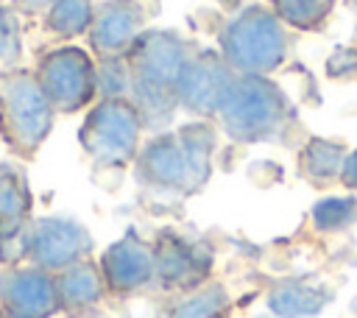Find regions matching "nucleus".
<instances>
[{
	"label": "nucleus",
	"mask_w": 357,
	"mask_h": 318,
	"mask_svg": "<svg viewBox=\"0 0 357 318\" xmlns=\"http://www.w3.org/2000/svg\"><path fill=\"white\" fill-rule=\"evenodd\" d=\"M343 184L346 187H351V190H357V151H351V153H346V165H343Z\"/></svg>",
	"instance_id": "24"
},
{
	"label": "nucleus",
	"mask_w": 357,
	"mask_h": 318,
	"mask_svg": "<svg viewBox=\"0 0 357 318\" xmlns=\"http://www.w3.org/2000/svg\"><path fill=\"white\" fill-rule=\"evenodd\" d=\"M14 3L22 8H45V6H53L56 0H14Z\"/></svg>",
	"instance_id": "25"
},
{
	"label": "nucleus",
	"mask_w": 357,
	"mask_h": 318,
	"mask_svg": "<svg viewBox=\"0 0 357 318\" xmlns=\"http://www.w3.org/2000/svg\"><path fill=\"white\" fill-rule=\"evenodd\" d=\"M151 248H153V273L173 287L195 285L212 268V251L201 243L176 234L173 229L159 232Z\"/></svg>",
	"instance_id": "11"
},
{
	"label": "nucleus",
	"mask_w": 357,
	"mask_h": 318,
	"mask_svg": "<svg viewBox=\"0 0 357 318\" xmlns=\"http://www.w3.org/2000/svg\"><path fill=\"white\" fill-rule=\"evenodd\" d=\"M142 6L137 0H106L89 25L92 47L109 59L120 56L131 47V42L142 33Z\"/></svg>",
	"instance_id": "13"
},
{
	"label": "nucleus",
	"mask_w": 357,
	"mask_h": 318,
	"mask_svg": "<svg viewBox=\"0 0 357 318\" xmlns=\"http://www.w3.org/2000/svg\"><path fill=\"white\" fill-rule=\"evenodd\" d=\"M271 3H273L276 17L284 25L298 28V31L321 28L335 8V0H271Z\"/></svg>",
	"instance_id": "18"
},
{
	"label": "nucleus",
	"mask_w": 357,
	"mask_h": 318,
	"mask_svg": "<svg viewBox=\"0 0 357 318\" xmlns=\"http://www.w3.org/2000/svg\"><path fill=\"white\" fill-rule=\"evenodd\" d=\"M20 59V25L14 11L0 8V61Z\"/></svg>",
	"instance_id": "22"
},
{
	"label": "nucleus",
	"mask_w": 357,
	"mask_h": 318,
	"mask_svg": "<svg viewBox=\"0 0 357 318\" xmlns=\"http://www.w3.org/2000/svg\"><path fill=\"white\" fill-rule=\"evenodd\" d=\"M0 123L17 153H33L53 126V106L31 75H14L0 92Z\"/></svg>",
	"instance_id": "6"
},
{
	"label": "nucleus",
	"mask_w": 357,
	"mask_h": 318,
	"mask_svg": "<svg viewBox=\"0 0 357 318\" xmlns=\"http://www.w3.org/2000/svg\"><path fill=\"white\" fill-rule=\"evenodd\" d=\"M220 56L234 73L265 75L287 56V31L273 8L248 6L226 22L220 33Z\"/></svg>",
	"instance_id": "4"
},
{
	"label": "nucleus",
	"mask_w": 357,
	"mask_h": 318,
	"mask_svg": "<svg viewBox=\"0 0 357 318\" xmlns=\"http://www.w3.org/2000/svg\"><path fill=\"white\" fill-rule=\"evenodd\" d=\"M6 318H20V315H11V312H8V315H6Z\"/></svg>",
	"instance_id": "26"
},
{
	"label": "nucleus",
	"mask_w": 357,
	"mask_h": 318,
	"mask_svg": "<svg viewBox=\"0 0 357 318\" xmlns=\"http://www.w3.org/2000/svg\"><path fill=\"white\" fill-rule=\"evenodd\" d=\"M128 53L131 95L134 106L142 114V123H167L178 106V78L187 67L190 47L173 31H142Z\"/></svg>",
	"instance_id": "1"
},
{
	"label": "nucleus",
	"mask_w": 357,
	"mask_h": 318,
	"mask_svg": "<svg viewBox=\"0 0 357 318\" xmlns=\"http://www.w3.org/2000/svg\"><path fill=\"white\" fill-rule=\"evenodd\" d=\"M326 301V293L304 282H284L271 293V307L279 315H310L318 312Z\"/></svg>",
	"instance_id": "17"
},
{
	"label": "nucleus",
	"mask_w": 357,
	"mask_h": 318,
	"mask_svg": "<svg viewBox=\"0 0 357 318\" xmlns=\"http://www.w3.org/2000/svg\"><path fill=\"white\" fill-rule=\"evenodd\" d=\"M310 218H312V226L318 232H340L357 218V201L354 198H343V195L324 198V201H318L312 206Z\"/></svg>",
	"instance_id": "20"
},
{
	"label": "nucleus",
	"mask_w": 357,
	"mask_h": 318,
	"mask_svg": "<svg viewBox=\"0 0 357 318\" xmlns=\"http://www.w3.org/2000/svg\"><path fill=\"white\" fill-rule=\"evenodd\" d=\"M142 114L126 98H103L84 120L78 139L98 165H126L137 156Z\"/></svg>",
	"instance_id": "5"
},
{
	"label": "nucleus",
	"mask_w": 357,
	"mask_h": 318,
	"mask_svg": "<svg viewBox=\"0 0 357 318\" xmlns=\"http://www.w3.org/2000/svg\"><path fill=\"white\" fill-rule=\"evenodd\" d=\"M346 148L332 139H310L301 151V170L315 184H329L343 176Z\"/></svg>",
	"instance_id": "16"
},
{
	"label": "nucleus",
	"mask_w": 357,
	"mask_h": 318,
	"mask_svg": "<svg viewBox=\"0 0 357 318\" xmlns=\"http://www.w3.org/2000/svg\"><path fill=\"white\" fill-rule=\"evenodd\" d=\"M100 276L117 293H128L148 285L153 276V248L145 245L137 234L120 237L103 251Z\"/></svg>",
	"instance_id": "14"
},
{
	"label": "nucleus",
	"mask_w": 357,
	"mask_h": 318,
	"mask_svg": "<svg viewBox=\"0 0 357 318\" xmlns=\"http://www.w3.org/2000/svg\"><path fill=\"white\" fill-rule=\"evenodd\" d=\"M220 126L234 142H265L284 131L290 103L284 92L265 75L237 73L218 109Z\"/></svg>",
	"instance_id": "3"
},
{
	"label": "nucleus",
	"mask_w": 357,
	"mask_h": 318,
	"mask_svg": "<svg viewBox=\"0 0 357 318\" xmlns=\"http://www.w3.org/2000/svg\"><path fill=\"white\" fill-rule=\"evenodd\" d=\"M215 131L206 123H187L176 134H159L137 156V179L153 192L190 195L209 179Z\"/></svg>",
	"instance_id": "2"
},
{
	"label": "nucleus",
	"mask_w": 357,
	"mask_h": 318,
	"mask_svg": "<svg viewBox=\"0 0 357 318\" xmlns=\"http://www.w3.org/2000/svg\"><path fill=\"white\" fill-rule=\"evenodd\" d=\"M92 3L89 0H56L47 14V28L59 36H75L92 25Z\"/></svg>",
	"instance_id": "19"
},
{
	"label": "nucleus",
	"mask_w": 357,
	"mask_h": 318,
	"mask_svg": "<svg viewBox=\"0 0 357 318\" xmlns=\"http://www.w3.org/2000/svg\"><path fill=\"white\" fill-rule=\"evenodd\" d=\"M92 248L89 232L70 218H39L28 226L25 257L42 271H64Z\"/></svg>",
	"instance_id": "8"
},
{
	"label": "nucleus",
	"mask_w": 357,
	"mask_h": 318,
	"mask_svg": "<svg viewBox=\"0 0 357 318\" xmlns=\"http://www.w3.org/2000/svg\"><path fill=\"white\" fill-rule=\"evenodd\" d=\"M326 73L337 81H351L357 78V50L354 47H337L326 59Z\"/></svg>",
	"instance_id": "23"
},
{
	"label": "nucleus",
	"mask_w": 357,
	"mask_h": 318,
	"mask_svg": "<svg viewBox=\"0 0 357 318\" xmlns=\"http://www.w3.org/2000/svg\"><path fill=\"white\" fill-rule=\"evenodd\" d=\"M28 215H31V190L25 173L3 162L0 165V259L14 262L25 257L28 240Z\"/></svg>",
	"instance_id": "10"
},
{
	"label": "nucleus",
	"mask_w": 357,
	"mask_h": 318,
	"mask_svg": "<svg viewBox=\"0 0 357 318\" xmlns=\"http://www.w3.org/2000/svg\"><path fill=\"white\" fill-rule=\"evenodd\" d=\"M223 304H226V293L220 287H209V290H201L198 296H192L190 301H184L173 312V318H212Z\"/></svg>",
	"instance_id": "21"
},
{
	"label": "nucleus",
	"mask_w": 357,
	"mask_h": 318,
	"mask_svg": "<svg viewBox=\"0 0 357 318\" xmlns=\"http://www.w3.org/2000/svg\"><path fill=\"white\" fill-rule=\"evenodd\" d=\"M231 78H234V70L223 61V56L198 53L187 61V67L178 78V86H176L178 103L184 109H190L192 114H201V117L218 114L220 100H223Z\"/></svg>",
	"instance_id": "9"
},
{
	"label": "nucleus",
	"mask_w": 357,
	"mask_h": 318,
	"mask_svg": "<svg viewBox=\"0 0 357 318\" xmlns=\"http://www.w3.org/2000/svg\"><path fill=\"white\" fill-rule=\"evenodd\" d=\"M0 301L11 315L20 318H47L59 307L56 279L42 268H17L0 276Z\"/></svg>",
	"instance_id": "12"
},
{
	"label": "nucleus",
	"mask_w": 357,
	"mask_h": 318,
	"mask_svg": "<svg viewBox=\"0 0 357 318\" xmlns=\"http://www.w3.org/2000/svg\"><path fill=\"white\" fill-rule=\"evenodd\" d=\"M100 290H103V276L89 262H75L56 276L59 304L64 307H86L98 301Z\"/></svg>",
	"instance_id": "15"
},
{
	"label": "nucleus",
	"mask_w": 357,
	"mask_h": 318,
	"mask_svg": "<svg viewBox=\"0 0 357 318\" xmlns=\"http://www.w3.org/2000/svg\"><path fill=\"white\" fill-rule=\"evenodd\" d=\"M36 81L59 112H78L98 92V70L81 47H59L47 53L39 64Z\"/></svg>",
	"instance_id": "7"
}]
</instances>
